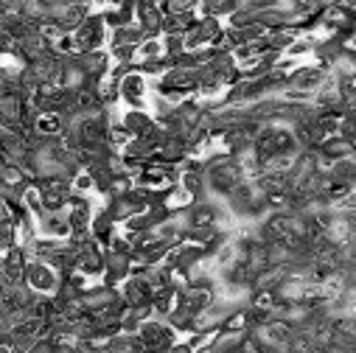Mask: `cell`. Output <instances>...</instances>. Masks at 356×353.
Returning <instances> with one entry per match:
<instances>
[{
  "label": "cell",
  "mask_w": 356,
  "mask_h": 353,
  "mask_svg": "<svg viewBox=\"0 0 356 353\" xmlns=\"http://www.w3.org/2000/svg\"><path fill=\"white\" fill-rule=\"evenodd\" d=\"M70 186H73V194H79V197H99V188H96V176L90 174V171H79L73 180H70Z\"/></svg>",
  "instance_id": "cell-15"
},
{
  "label": "cell",
  "mask_w": 356,
  "mask_h": 353,
  "mask_svg": "<svg viewBox=\"0 0 356 353\" xmlns=\"http://www.w3.org/2000/svg\"><path fill=\"white\" fill-rule=\"evenodd\" d=\"M163 59H165V42H163V37H146V40L138 45L135 67L152 65V62H163Z\"/></svg>",
  "instance_id": "cell-12"
},
{
  "label": "cell",
  "mask_w": 356,
  "mask_h": 353,
  "mask_svg": "<svg viewBox=\"0 0 356 353\" xmlns=\"http://www.w3.org/2000/svg\"><path fill=\"white\" fill-rule=\"evenodd\" d=\"M40 236L42 238H56V241H70L73 227H70L67 213H45L40 219Z\"/></svg>",
  "instance_id": "cell-9"
},
{
  "label": "cell",
  "mask_w": 356,
  "mask_h": 353,
  "mask_svg": "<svg viewBox=\"0 0 356 353\" xmlns=\"http://www.w3.org/2000/svg\"><path fill=\"white\" fill-rule=\"evenodd\" d=\"M140 342L146 345V353H171V347L180 342V334H177L165 320L160 317H152L140 325L138 331Z\"/></svg>",
  "instance_id": "cell-3"
},
{
  "label": "cell",
  "mask_w": 356,
  "mask_h": 353,
  "mask_svg": "<svg viewBox=\"0 0 356 353\" xmlns=\"http://www.w3.org/2000/svg\"><path fill=\"white\" fill-rule=\"evenodd\" d=\"M334 211H337V213H356V186H353V191L348 194V199L339 202Z\"/></svg>",
  "instance_id": "cell-16"
},
{
  "label": "cell",
  "mask_w": 356,
  "mask_h": 353,
  "mask_svg": "<svg viewBox=\"0 0 356 353\" xmlns=\"http://www.w3.org/2000/svg\"><path fill=\"white\" fill-rule=\"evenodd\" d=\"M252 322H250V306H238L227 314V320L222 322V334H250Z\"/></svg>",
  "instance_id": "cell-14"
},
{
  "label": "cell",
  "mask_w": 356,
  "mask_h": 353,
  "mask_svg": "<svg viewBox=\"0 0 356 353\" xmlns=\"http://www.w3.org/2000/svg\"><path fill=\"white\" fill-rule=\"evenodd\" d=\"M152 96H154V81L143 76L140 70H129L121 79V101L127 110H149L152 113Z\"/></svg>",
  "instance_id": "cell-2"
},
{
  "label": "cell",
  "mask_w": 356,
  "mask_h": 353,
  "mask_svg": "<svg viewBox=\"0 0 356 353\" xmlns=\"http://www.w3.org/2000/svg\"><path fill=\"white\" fill-rule=\"evenodd\" d=\"M26 286L40 297H56L62 292V286H65V275L54 267V263L31 258L29 272H26Z\"/></svg>",
  "instance_id": "cell-1"
},
{
  "label": "cell",
  "mask_w": 356,
  "mask_h": 353,
  "mask_svg": "<svg viewBox=\"0 0 356 353\" xmlns=\"http://www.w3.org/2000/svg\"><path fill=\"white\" fill-rule=\"evenodd\" d=\"M295 331H298V328H295L292 322H286V320H270L264 328H258L255 334H258L264 342L275 345V347H289V342H292Z\"/></svg>",
  "instance_id": "cell-10"
},
{
  "label": "cell",
  "mask_w": 356,
  "mask_h": 353,
  "mask_svg": "<svg viewBox=\"0 0 356 353\" xmlns=\"http://www.w3.org/2000/svg\"><path fill=\"white\" fill-rule=\"evenodd\" d=\"M102 17H104L110 31L132 28L135 17H138V3H107V6L102 3Z\"/></svg>",
  "instance_id": "cell-7"
},
{
  "label": "cell",
  "mask_w": 356,
  "mask_h": 353,
  "mask_svg": "<svg viewBox=\"0 0 356 353\" xmlns=\"http://www.w3.org/2000/svg\"><path fill=\"white\" fill-rule=\"evenodd\" d=\"M353 151H356V146H353L350 140L339 138V135H334V138H325V140L320 143V149H317V154H320V157H325L328 163L345 160V157H350Z\"/></svg>",
  "instance_id": "cell-13"
},
{
  "label": "cell",
  "mask_w": 356,
  "mask_h": 353,
  "mask_svg": "<svg viewBox=\"0 0 356 353\" xmlns=\"http://www.w3.org/2000/svg\"><path fill=\"white\" fill-rule=\"evenodd\" d=\"M110 28L102 17V12H96L93 17H87L79 28H76V42L81 48V54H96V51H107L110 48Z\"/></svg>",
  "instance_id": "cell-4"
},
{
  "label": "cell",
  "mask_w": 356,
  "mask_h": 353,
  "mask_svg": "<svg viewBox=\"0 0 356 353\" xmlns=\"http://www.w3.org/2000/svg\"><path fill=\"white\" fill-rule=\"evenodd\" d=\"M328 76H331V70H325L323 65H317V62H309V65H303L292 79H289V87L292 90H303V93H317L320 87L328 81Z\"/></svg>",
  "instance_id": "cell-5"
},
{
  "label": "cell",
  "mask_w": 356,
  "mask_h": 353,
  "mask_svg": "<svg viewBox=\"0 0 356 353\" xmlns=\"http://www.w3.org/2000/svg\"><path fill=\"white\" fill-rule=\"evenodd\" d=\"M121 121L132 132V138H143V135H149L157 126V121H154V115L149 110H124Z\"/></svg>",
  "instance_id": "cell-11"
},
{
  "label": "cell",
  "mask_w": 356,
  "mask_h": 353,
  "mask_svg": "<svg viewBox=\"0 0 356 353\" xmlns=\"http://www.w3.org/2000/svg\"><path fill=\"white\" fill-rule=\"evenodd\" d=\"M163 12L157 3L152 0H143L138 3V17H135V26L143 31V37H163Z\"/></svg>",
  "instance_id": "cell-8"
},
{
  "label": "cell",
  "mask_w": 356,
  "mask_h": 353,
  "mask_svg": "<svg viewBox=\"0 0 356 353\" xmlns=\"http://www.w3.org/2000/svg\"><path fill=\"white\" fill-rule=\"evenodd\" d=\"M118 292H121V297L127 300L129 309H143V306H152V300H154V289H152V284L146 281V275H143V278L132 275L129 281H124V284L118 286Z\"/></svg>",
  "instance_id": "cell-6"
}]
</instances>
